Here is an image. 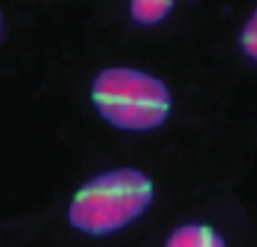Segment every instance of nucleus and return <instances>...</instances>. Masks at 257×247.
<instances>
[{
  "label": "nucleus",
  "mask_w": 257,
  "mask_h": 247,
  "mask_svg": "<svg viewBox=\"0 0 257 247\" xmlns=\"http://www.w3.org/2000/svg\"><path fill=\"white\" fill-rule=\"evenodd\" d=\"M240 48L247 58L257 60V8L250 13V18L245 20L242 25V33H240Z\"/></svg>",
  "instance_id": "39448f33"
},
{
  "label": "nucleus",
  "mask_w": 257,
  "mask_h": 247,
  "mask_svg": "<svg viewBox=\"0 0 257 247\" xmlns=\"http://www.w3.org/2000/svg\"><path fill=\"white\" fill-rule=\"evenodd\" d=\"M165 247H227L222 235L205 225V222H185L180 227H175L168 240H165Z\"/></svg>",
  "instance_id": "7ed1b4c3"
},
{
  "label": "nucleus",
  "mask_w": 257,
  "mask_h": 247,
  "mask_svg": "<svg viewBox=\"0 0 257 247\" xmlns=\"http://www.w3.org/2000/svg\"><path fill=\"white\" fill-rule=\"evenodd\" d=\"M0 40H3V15H0Z\"/></svg>",
  "instance_id": "423d86ee"
},
{
  "label": "nucleus",
  "mask_w": 257,
  "mask_h": 247,
  "mask_svg": "<svg viewBox=\"0 0 257 247\" xmlns=\"http://www.w3.org/2000/svg\"><path fill=\"white\" fill-rule=\"evenodd\" d=\"M175 8L172 0H133L130 3V18L138 25H158L163 18L170 15Z\"/></svg>",
  "instance_id": "20e7f679"
},
{
  "label": "nucleus",
  "mask_w": 257,
  "mask_h": 247,
  "mask_svg": "<svg viewBox=\"0 0 257 247\" xmlns=\"http://www.w3.org/2000/svg\"><path fill=\"white\" fill-rule=\"evenodd\" d=\"M95 110L117 130L148 133L172 110V92L160 78L138 68H105L90 85Z\"/></svg>",
  "instance_id": "f03ea898"
},
{
  "label": "nucleus",
  "mask_w": 257,
  "mask_h": 247,
  "mask_svg": "<svg viewBox=\"0 0 257 247\" xmlns=\"http://www.w3.org/2000/svg\"><path fill=\"white\" fill-rule=\"evenodd\" d=\"M155 200L153 180L138 167H115L90 177L73 195L68 220L92 237L112 235L145 215Z\"/></svg>",
  "instance_id": "f257e3e1"
}]
</instances>
